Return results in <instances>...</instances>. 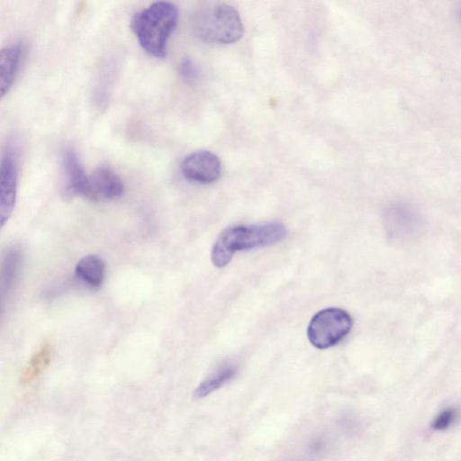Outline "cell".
Returning a JSON list of instances; mask_svg holds the SVG:
<instances>
[{"instance_id":"15","label":"cell","mask_w":461,"mask_h":461,"mask_svg":"<svg viewBox=\"0 0 461 461\" xmlns=\"http://www.w3.org/2000/svg\"><path fill=\"white\" fill-rule=\"evenodd\" d=\"M456 412L453 408L442 410L432 420L431 429L436 431L447 429L454 422Z\"/></svg>"},{"instance_id":"9","label":"cell","mask_w":461,"mask_h":461,"mask_svg":"<svg viewBox=\"0 0 461 461\" xmlns=\"http://www.w3.org/2000/svg\"><path fill=\"white\" fill-rule=\"evenodd\" d=\"M23 53L21 42H13L0 49V100L6 95L15 80Z\"/></svg>"},{"instance_id":"11","label":"cell","mask_w":461,"mask_h":461,"mask_svg":"<svg viewBox=\"0 0 461 461\" xmlns=\"http://www.w3.org/2000/svg\"><path fill=\"white\" fill-rule=\"evenodd\" d=\"M237 370V366L233 364L221 365L196 387L194 397L201 399L218 390L235 376Z\"/></svg>"},{"instance_id":"6","label":"cell","mask_w":461,"mask_h":461,"mask_svg":"<svg viewBox=\"0 0 461 461\" xmlns=\"http://www.w3.org/2000/svg\"><path fill=\"white\" fill-rule=\"evenodd\" d=\"M62 194L65 198L83 196L93 201L89 176H86L77 153L67 148L62 153Z\"/></svg>"},{"instance_id":"3","label":"cell","mask_w":461,"mask_h":461,"mask_svg":"<svg viewBox=\"0 0 461 461\" xmlns=\"http://www.w3.org/2000/svg\"><path fill=\"white\" fill-rule=\"evenodd\" d=\"M193 30L202 41L215 44H231L243 35L239 12L226 4H212L199 9L193 16Z\"/></svg>"},{"instance_id":"8","label":"cell","mask_w":461,"mask_h":461,"mask_svg":"<svg viewBox=\"0 0 461 461\" xmlns=\"http://www.w3.org/2000/svg\"><path fill=\"white\" fill-rule=\"evenodd\" d=\"M93 202L119 198L124 192L121 177L108 166L96 167L89 176Z\"/></svg>"},{"instance_id":"13","label":"cell","mask_w":461,"mask_h":461,"mask_svg":"<svg viewBox=\"0 0 461 461\" xmlns=\"http://www.w3.org/2000/svg\"><path fill=\"white\" fill-rule=\"evenodd\" d=\"M113 77V65L104 64L100 68L93 88V101L99 109L108 103Z\"/></svg>"},{"instance_id":"4","label":"cell","mask_w":461,"mask_h":461,"mask_svg":"<svg viewBox=\"0 0 461 461\" xmlns=\"http://www.w3.org/2000/svg\"><path fill=\"white\" fill-rule=\"evenodd\" d=\"M353 320L339 308L323 309L313 315L307 329V337L312 346L326 349L339 343L350 331Z\"/></svg>"},{"instance_id":"7","label":"cell","mask_w":461,"mask_h":461,"mask_svg":"<svg viewBox=\"0 0 461 461\" xmlns=\"http://www.w3.org/2000/svg\"><path fill=\"white\" fill-rule=\"evenodd\" d=\"M183 175L190 181L211 184L221 176L219 157L209 150H197L187 155L180 165Z\"/></svg>"},{"instance_id":"16","label":"cell","mask_w":461,"mask_h":461,"mask_svg":"<svg viewBox=\"0 0 461 461\" xmlns=\"http://www.w3.org/2000/svg\"><path fill=\"white\" fill-rule=\"evenodd\" d=\"M178 72L181 78L187 84H194L199 77L198 69L190 58H184L179 64Z\"/></svg>"},{"instance_id":"5","label":"cell","mask_w":461,"mask_h":461,"mask_svg":"<svg viewBox=\"0 0 461 461\" xmlns=\"http://www.w3.org/2000/svg\"><path fill=\"white\" fill-rule=\"evenodd\" d=\"M18 188V155L9 142L0 160V231L10 219L16 203Z\"/></svg>"},{"instance_id":"12","label":"cell","mask_w":461,"mask_h":461,"mask_svg":"<svg viewBox=\"0 0 461 461\" xmlns=\"http://www.w3.org/2000/svg\"><path fill=\"white\" fill-rule=\"evenodd\" d=\"M76 275L91 287L101 285L104 276V265L95 255L82 258L76 266Z\"/></svg>"},{"instance_id":"1","label":"cell","mask_w":461,"mask_h":461,"mask_svg":"<svg viewBox=\"0 0 461 461\" xmlns=\"http://www.w3.org/2000/svg\"><path fill=\"white\" fill-rule=\"evenodd\" d=\"M286 236L287 229L280 222L227 228L212 247V262L217 267H223L230 263L236 251L270 246Z\"/></svg>"},{"instance_id":"2","label":"cell","mask_w":461,"mask_h":461,"mask_svg":"<svg viewBox=\"0 0 461 461\" xmlns=\"http://www.w3.org/2000/svg\"><path fill=\"white\" fill-rule=\"evenodd\" d=\"M177 19V7L171 2L159 1L135 13L131 28L144 50L162 59L167 55V41Z\"/></svg>"},{"instance_id":"14","label":"cell","mask_w":461,"mask_h":461,"mask_svg":"<svg viewBox=\"0 0 461 461\" xmlns=\"http://www.w3.org/2000/svg\"><path fill=\"white\" fill-rule=\"evenodd\" d=\"M50 357L51 348L50 345H42L31 357L28 365L24 368L21 377L22 383L26 384L35 380L49 365Z\"/></svg>"},{"instance_id":"10","label":"cell","mask_w":461,"mask_h":461,"mask_svg":"<svg viewBox=\"0 0 461 461\" xmlns=\"http://www.w3.org/2000/svg\"><path fill=\"white\" fill-rule=\"evenodd\" d=\"M22 255L15 248L7 249L0 262V315L17 278Z\"/></svg>"}]
</instances>
